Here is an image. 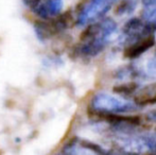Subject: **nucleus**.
Segmentation results:
<instances>
[{"instance_id":"obj_1","label":"nucleus","mask_w":156,"mask_h":155,"mask_svg":"<svg viewBox=\"0 0 156 155\" xmlns=\"http://www.w3.org/2000/svg\"><path fill=\"white\" fill-rule=\"evenodd\" d=\"M91 110L98 111V112L105 113H127L135 111L136 105L131 102L120 100L118 98L112 97L106 93H98L94 97L91 101Z\"/></svg>"},{"instance_id":"obj_2","label":"nucleus","mask_w":156,"mask_h":155,"mask_svg":"<svg viewBox=\"0 0 156 155\" xmlns=\"http://www.w3.org/2000/svg\"><path fill=\"white\" fill-rule=\"evenodd\" d=\"M111 3L112 0H91L89 5L81 13L78 23L80 25H84L88 20L102 16L106 11H108Z\"/></svg>"},{"instance_id":"obj_3","label":"nucleus","mask_w":156,"mask_h":155,"mask_svg":"<svg viewBox=\"0 0 156 155\" xmlns=\"http://www.w3.org/2000/svg\"><path fill=\"white\" fill-rule=\"evenodd\" d=\"M154 44H155V36L152 35V34H149L144 38L139 39L135 44L129 46L124 50L123 55L127 58H136L139 55H141L142 53H144L151 47H153Z\"/></svg>"},{"instance_id":"obj_4","label":"nucleus","mask_w":156,"mask_h":155,"mask_svg":"<svg viewBox=\"0 0 156 155\" xmlns=\"http://www.w3.org/2000/svg\"><path fill=\"white\" fill-rule=\"evenodd\" d=\"M63 0H46L44 3H39L34 10V12L43 19H48L54 17L62 11Z\"/></svg>"},{"instance_id":"obj_5","label":"nucleus","mask_w":156,"mask_h":155,"mask_svg":"<svg viewBox=\"0 0 156 155\" xmlns=\"http://www.w3.org/2000/svg\"><path fill=\"white\" fill-rule=\"evenodd\" d=\"M136 105L144 106L156 103V83L148 85L134 98Z\"/></svg>"},{"instance_id":"obj_6","label":"nucleus","mask_w":156,"mask_h":155,"mask_svg":"<svg viewBox=\"0 0 156 155\" xmlns=\"http://www.w3.org/2000/svg\"><path fill=\"white\" fill-rule=\"evenodd\" d=\"M137 88V84L136 83H127V84H122V85H118V86L114 87V93H119V95H131L132 93L136 90Z\"/></svg>"},{"instance_id":"obj_7","label":"nucleus","mask_w":156,"mask_h":155,"mask_svg":"<svg viewBox=\"0 0 156 155\" xmlns=\"http://www.w3.org/2000/svg\"><path fill=\"white\" fill-rule=\"evenodd\" d=\"M80 145L82 146L84 149H88V150H91V151L96 152V153H99V154H104L105 152L103 151V149L101 147H99L98 145H94V143H90L88 140H80Z\"/></svg>"},{"instance_id":"obj_8","label":"nucleus","mask_w":156,"mask_h":155,"mask_svg":"<svg viewBox=\"0 0 156 155\" xmlns=\"http://www.w3.org/2000/svg\"><path fill=\"white\" fill-rule=\"evenodd\" d=\"M43 0H23V3L31 9H35Z\"/></svg>"},{"instance_id":"obj_9","label":"nucleus","mask_w":156,"mask_h":155,"mask_svg":"<svg viewBox=\"0 0 156 155\" xmlns=\"http://www.w3.org/2000/svg\"><path fill=\"white\" fill-rule=\"evenodd\" d=\"M144 4L147 6V8L156 6V0H144Z\"/></svg>"},{"instance_id":"obj_10","label":"nucleus","mask_w":156,"mask_h":155,"mask_svg":"<svg viewBox=\"0 0 156 155\" xmlns=\"http://www.w3.org/2000/svg\"><path fill=\"white\" fill-rule=\"evenodd\" d=\"M148 118H149L150 120H156V111H154V112L149 113Z\"/></svg>"},{"instance_id":"obj_11","label":"nucleus","mask_w":156,"mask_h":155,"mask_svg":"<svg viewBox=\"0 0 156 155\" xmlns=\"http://www.w3.org/2000/svg\"><path fill=\"white\" fill-rule=\"evenodd\" d=\"M153 149H155V150H156V148H153Z\"/></svg>"}]
</instances>
